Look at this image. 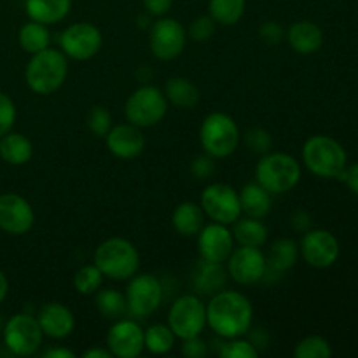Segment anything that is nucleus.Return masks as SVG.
Here are the masks:
<instances>
[{
    "label": "nucleus",
    "mask_w": 358,
    "mask_h": 358,
    "mask_svg": "<svg viewBox=\"0 0 358 358\" xmlns=\"http://www.w3.org/2000/svg\"><path fill=\"white\" fill-rule=\"evenodd\" d=\"M254 322V306L238 290H219L206 303V325L222 339L247 336Z\"/></svg>",
    "instance_id": "obj_1"
},
{
    "label": "nucleus",
    "mask_w": 358,
    "mask_h": 358,
    "mask_svg": "<svg viewBox=\"0 0 358 358\" xmlns=\"http://www.w3.org/2000/svg\"><path fill=\"white\" fill-rule=\"evenodd\" d=\"M69 77V58L62 49L48 48L31 55L24 69V83L35 94L48 96L56 93Z\"/></svg>",
    "instance_id": "obj_2"
},
{
    "label": "nucleus",
    "mask_w": 358,
    "mask_h": 358,
    "mask_svg": "<svg viewBox=\"0 0 358 358\" xmlns=\"http://www.w3.org/2000/svg\"><path fill=\"white\" fill-rule=\"evenodd\" d=\"M93 262L105 278L124 282L135 276L140 269L138 248L126 238H108L94 250Z\"/></svg>",
    "instance_id": "obj_3"
},
{
    "label": "nucleus",
    "mask_w": 358,
    "mask_h": 358,
    "mask_svg": "<svg viewBox=\"0 0 358 358\" xmlns=\"http://www.w3.org/2000/svg\"><path fill=\"white\" fill-rule=\"evenodd\" d=\"M303 168L294 156L287 152H268L261 156L255 166V182L271 194H285L301 180Z\"/></svg>",
    "instance_id": "obj_4"
},
{
    "label": "nucleus",
    "mask_w": 358,
    "mask_h": 358,
    "mask_svg": "<svg viewBox=\"0 0 358 358\" xmlns=\"http://www.w3.org/2000/svg\"><path fill=\"white\" fill-rule=\"evenodd\" d=\"M346 161L345 147L331 136L315 135L304 142L303 163L317 177L338 178L345 171Z\"/></svg>",
    "instance_id": "obj_5"
},
{
    "label": "nucleus",
    "mask_w": 358,
    "mask_h": 358,
    "mask_svg": "<svg viewBox=\"0 0 358 358\" xmlns=\"http://www.w3.org/2000/svg\"><path fill=\"white\" fill-rule=\"evenodd\" d=\"M241 133L238 122L226 112H212L199 126V143L215 159H224L236 152Z\"/></svg>",
    "instance_id": "obj_6"
},
{
    "label": "nucleus",
    "mask_w": 358,
    "mask_h": 358,
    "mask_svg": "<svg viewBox=\"0 0 358 358\" xmlns=\"http://www.w3.org/2000/svg\"><path fill=\"white\" fill-rule=\"evenodd\" d=\"M168 100L163 90L152 84L140 86L133 91L124 103L126 121L138 128H152L159 124L168 112Z\"/></svg>",
    "instance_id": "obj_7"
},
{
    "label": "nucleus",
    "mask_w": 358,
    "mask_h": 358,
    "mask_svg": "<svg viewBox=\"0 0 358 358\" xmlns=\"http://www.w3.org/2000/svg\"><path fill=\"white\" fill-rule=\"evenodd\" d=\"M168 327L177 339L201 336L206 329V304L194 294H184L173 301L168 311Z\"/></svg>",
    "instance_id": "obj_8"
},
{
    "label": "nucleus",
    "mask_w": 358,
    "mask_h": 358,
    "mask_svg": "<svg viewBox=\"0 0 358 358\" xmlns=\"http://www.w3.org/2000/svg\"><path fill=\"white\" fill-rule=\"evenodd\" d=\"M42 341H44V332L34 315L16 313L3 325V345L13 355H34L42 346Z\"/></svg>",
    "instance_id": "obj_9"
},
{
    "label": "nucleus",
    "mask_w": 358,
    "mask_h": 358,
    "mask_svg": "<svg viewBox=\"0 0 358 358\" xmlns=\"http://www.w3.org/2000/svg\"><path fill=\"white\" fill-rule=\"evenodd\" d=\"M199 205L212 222L231 226L241 217L240 192L233 185L222 182L206 185L199 198Z\"/></svg>",
    "instance_id": "obj_10"
},
{
    "label": "nucleus",
    "mask_w": 358,
    "mask_h": 358,
    "mask_svg": "<svg viewBox=\"0 0 358 358\" xmlns=\"http://www.w3.org/2000/svg\"><path fill=\"white\" fill-rule=\"evenodd\" d=\"M126 303H128V313L133 317L145 318L150 317L159 310L164 297L163 283L157 276L150 273H136L129 278L126 287Z\"/></svg>",
    "instance_id": "obj_11"
},
{
    "label": "nucleus",
    "mask_w": 358,
    "mask_h": 358,
    "mask_svg": "<svg viewBox=\"0 0 358 358\" xmlns=\"http://www.w3.org/2000/svg\"><path fill=\"white\" fill-rule=\"evenodd\" d=\"M187 45V30L180 21L161 16L149 28V48L161 62L177 59Z\"/></svg>",
    "instance_id": "obj_12"
},
{
    "label": "nucleus",
    "mask_w": 358,
    "mask_h": 358,
    "mask_svg": "<svg viewBox=\"0 0 358 358\" xmlns=\"http://www.w3.org/2000/svg\"><path fill=\"white\" fill-rule=\"evenodd\" d=\"M103 35L93 23L80 21L66 27L59 35V49L69 59L87 62L100 52Z\"/></svg>",
    "instance_id": "obj_13"
},
{
    "label": "nucleus",
    "mask_w": 358,
    "mask_h": 358,
    "mask_svg": "<svg viewBox=\"0 0 358 358\" xmlns=\"http://www.w3.org/2000/svg\"><path fill=\"white\" fill-rule=\"evenodd\" d=\"M227 275L238 285H255L266 278L268 262L266 254L259 247H243L238 245L226 261Z\"/></svg>",
    "instance_id": "obj_14"
},
{
    "label": "nucleus",
    "mask_w": 358,
    "mask_h": 358,
    "mask_svg": "<svg viewBox=\"0 0 358 358\" xmlns=\"http://www.w3.org/2000/svg\"><path fill=\"white\" fill-rule=\"evenodd\" d=\"M35 212L27 198L16 192L0 194V229L10 236H23L34 227Z\"/></svg>",
    "instance_id": "obj_15"
},
{
    "label": "nucleus",
    "mask_w": 358,
    "mask_h": 358,
    "mask_svg": "<svg viewBox=\"0 0 358 358\" xmlns=\"http://www.w3.org/2000/svg\"><path fill=\"white\" fill-rule=\"evenodd\" d=\"M299 254L311 268H331L339 257V243L327 229H308L299 243Z\"/></svg>",
    "instance_id": "obj_16"
},
{
    "label": "nucleus",
    "mask_w": 358,
    "mask_h": 358,
    "mask_svg": "<svg viewBox=\"0 0 358 358\" xmlns=\"http://www.w3.org/2000/svg\"><path fill=\"white\" fill-rule=\"evenodd\" d=\"M107 348L112 357L136 358L145 350L143 329L131 318H119L107 334Z\"/></svg>",
    "instance_id": "obj_17"
},
{
    "label": "nucleus",
    "mask_w": 358,
    "mask_h": 358,
    "mask_svg": "<svg viewBox=\"0 0 358 358\" xmlns=\"http://www.w3.org/2000/svg\"><path fill=\"white\" fill-rule=\"evenodd\" d=\"M198 252L203 261L224 264L234 250V238L226 224L210 222L198 233Z\"/></svg>",
    "instance_id": "obj_18"
},
{
    "label": "nucleus",
    "mask_w": 358,
    "mask_h": 358,
    "mask_svg": "<svg viewBox=\"0 0 358 358\" xmlns=\"http://www.w3.org/2000/svg\"><path fill=\"white\" fill-rule=\"evenodd\" d=\"M105 143L112 156L119 159H135L145 149V136L142 128L131 122H122L112 126L110 131L105 135Z\"/></svg>",
    "instance_id": "obj_19"
},
{
    "label": "nucleus",
    "mask_w": 358,
    "mask_h": 358,
    "mask_svg": "<svg viewBox=\"0 0 358 358\" xmlns=\"http://www.w3.org/2000/svg\"><path fill=\"white\" fill-rule=\"evenodd\" d=\"M37 320L44 336L51 339H65L76 331V317L72 310L58 301L42 304L37 313Z\"/></svg>",
    "instance_id": "obj_20"
},
{
    "label": "nucleus",
    "mask_w": 358,
    "mask_h": 358,
    "mask_svg": "<svg viewBox=\"0 0 358 358\" xmlns=\"http://www.w3.org/2000/svg\"><path fill=\"white\" fill-rule=\"evenodd\" d=\"M287 42L297 55H315L324 44V31L313 21H296L285 34Z\"/></svg>",
    "instance_id": "obj_21"
},
{
    "label": "nucleus",
    "mask_w": 358,
    "mask_h": 358,
    "mask_svg": "<svg viewBox=\"0 0 358 358\" xmlns=\"http://www.w3.org/2000/svg\"><path fill=\"white\" fill-rule=\"evenodd\" d=\"M24 10L31 21L51 27L69 16L72 0H24Z\"/></svg>",
    "instance_id": "obj_22"
},
{
    "label": "nucleus",
    "mask_w": 358,
    "mask_h": 358,
    "mask_svg": "<svg viewBox=\"0 0 358 358\" xmlns=\"http://www.w3.org/2000/svg\"><path fill=\"white\" fill-rule=\"evenodd\" d=\"M205 219L206 215L199 203L184 201L171 213V226L180 236L192 238L198 236L199 231L203 229V226L206 224Z\"/></svg>",
    "instance_id": "obj_23"
},
{
    "label": "nucleus",
    "mask_w": 358,
    "mask_h": 358,
    "mask_svg": "<svg viewBox=\"0 0 358 358\" xmlns=\"http://www.w3.org/2000/svg\"><path fill=\"white\" fill-rule=\"evenodd\" d=\"M34 157V143L23 133L10 129L0 136V159L10 166H23Z\"/></svg>",
    "instance_id": "obj_24"
},
{
    "label": "nucleus",
    "mask_w": 358,
    "mask_h": 358,
    "mask_svg": "<svg viewBox=\"0 0 358 358\" xmlns=\"http://www.w3.org/2000/svg\"><path fill=\"white\" fill-rule=\"evenodd\" d=\"M227 282V269L219 262H208L199 261L196 266L194 273H192V283H194L196 290L203 296H213L219 290L226 287Z\"/></svg>",
    "instance_id": "obj_25"
},
{
    "label": "nucleus",
    "mask_w": 358,
    "mask_h": 358,
    "mask_svg": "<svg viewBox=\"0 0 358 358\" xmlns=\"http://www.w3.org/2000/svg\"><path fill=\"white\" fill-rule=\"evenodd\" d=\"M299 245L290 238H278L273 241L266 254V262H268V271L282 275L289 271L299 261Z\"/></svg>",
    "instance_id": "obj_26"
},
{
    "label": "nucleus",
    "mask_w": 358,
    "mask_h": 358,
    "mask_svg": "<svg viewBox=\"0 0 358 358\" xmlns=\"http://www.w3.org/2000/svg\"><path fill=\"white\" fill-rule=\"evenodd\" d=\"M241 215L254 217V219H264L273 206V194L266 191L257 182L243 185L240 191Z\"/></svg>",
    "instance_id": "obj_27"
},
{
    "label": "nucleus",
    "mask_w": 358,
    "mask_h": 358,
    "mask_svg": "<svg viewBox=\"0 0 358 358\" xmlns=\"http://www.w3.org/2000/svg\"><path fill=\"white\" fill-rule=\"evenodd\" d=\"M163 93L166 96L168 103L182 108V110L194 108L201 100L199 87L192 80H189L187 77H170L164 84Z\"/></svg>",
    "instance_id": "obj_28"
},
{
    "label": "nucleus",
    "mask_w": 358,
    "mask_h": 358,
    "mask_svg": "<svg viewBox=\"0 0 358 358\" xmlns=\"http://www.w3.org/2000/svg\"><path fill=\"white\" fill-rule=\"evenodd\" d=\"M234 238V243L243 245V247H259L266 245L269 238L268 226L262 222V219H254V217L241 215L231 229Z\"/></svg>",
    "instance_id": "obj_29"
},
{
    "label": "nucleus",
    "mask_w": 358,
    "mask_h": 358,
    "mask_svg": "<svg viewBox=\"0 0 358 358\" xmlns=\"http://www.w3.org/2000/svg\"><path fill=\"white\" fill-rule=\"evenodd\" d=\"M17 42H20L21 49L28 55H35V52L51 48V34H49L48 24L30 20L17 31Z\"/></svg>",
    "instance_id": "obj_30"
},
{
    "label": "nucleus",
    "mask_w": 358,
    "mask_h": 358,
    "mask_svg": "<svg viewBox=\"0 0 358 358\" xmlns=\"http://www.w3.org/2000/svg\"><path fill=\"white\" fill-rule=\"evenodd\" d=\"M94 304H96L98 313L107 320H119L124 318L128 313V303L126 296L115 289H100L94 294Z\"/></svg>",
    "instance_id": "obj_31"
},
{
    "label": "nucleus",
    "mask_w": 358,
    "mask_h": 358,
    "mask_svg": "<svg viewBox=\"0 0 358 358\" xmlns=\"http://www.w3.org/2000/svg\"><path fill=\"white\" fill-rule=\"evenodd\" d=\"M177 336L168 324H154L143 331V346L152 355H166L175 348Z\"/></svg>",
    "instance_id": "obj_32"
},
{
    "label": "nucleus",
    "mask_w": 358,
    "mask_h": 358,
    "mask_svg": "<svg viewBox=\"0 0 358 358\" xmlns=\"http://www.w3.org/2000/svg\"><path fill=\"white\" fill-rule=\"evenodd\" d=\"M247 9V0H208V14L222 27L240 23Z\"/></svg>",
    "instance_id": "obj_33"
},
{
    "label": "nucleus",
    "mask_w": 358,
    "mask_h": 358,
    "mask_svg": "<svg viewBox=\"0 0 358 358\" xmlns=\"http://www.w3.org/2000/svg\"><path fill=\"white\" fill-rule=\"evenodd\" d=\"M103 278V273L93 262V264H86L77 269L73 275V287L80 296H94L101 289Z\"/></svg>",
    "instance_id": "obj_34"
},
{
    "label": "nucleus",
    "mask_w": 358,
    "mask_h": 358,
    "mask_svg": "<svg viewBox=\"0 0 358 358\" xmlns=\"http://www.w3.org/2000/svg\"><path fill=\"white\" fill-rule=\"evenodd\" d=\"M332 355V348L329 341L322 336H306L297 343L294 350L296 358H329Z\"/></svg>",
    "instance_id": "obj_35"
},
{
    "label": "nucleus",
    "mask_w": 358,
    "mask_h": 358,
    "mask_svg": "<svg viewBox=\"0 0 358 358\" xmlns=\"http://www.w3.org/2000/svg\"><path fill=\"white\" fill-rule=\"evenodd\" d=\"M219 355L222 358H257L259 350L250 339H245V336H241V338L226 339V343L220 346Z\"/></svg>",
    "instance_id": "obj_36"
},
{
    "label": "nucleus",
    "mask_w": 358,
    "mask_h": 358,
    "mask_svg": "<svg viewBox=\"0 0 358 358\" xmlns=\"http://www.w3.org/2000/svg\"><path fill=\"white\" fill-rule=\"evenodd\" d=\"M86 124L87 129L93 133L94 136H100V138H105L112 124V114L107 110L105 107L101 105H96V107H91L90 112H87V117H86Z\"/></svg>",
    "instance_id": "obj_37"
},
{
    "label": "nucleus",
    "mask_w": 358,
    "mask_h": 358,
    "mask_svg": "<svg viewBox=\"0 0 358 358\" xmlns=\"http://www.w3.org/2000/svg\"><path fill=\"white\" fill-rule=\"evenodd\" d=\"M185 30H187V38H192L194 42H206L215 35L217 21L210 14H203L194 17Z\"/></svg>",
    "instance_id": "obj_38"
},
{
    "label": "nucleus",
    "mask_w": 358,
    "mask_h": 358,
    "mask_svg": "<svg viewBox=\"0 0 358 358\" xmlns=\"http://www.w3.org/2000/svg\"><path fill=\"white\" fill-rule=\"evenodd\" d=\"M243 142L252 152L264 156V154L271 152L273 150V136L268 129L264 128H250L243 136Z\"/></svg>",
    "instance_id": "obj_39"
},
{
    "label": "nucleus",
    "mask_w": 358,
    "mask_h": 358,
    "mask_svg": "<svg viewBox=\"0 0 358 358\" xmlns=\"http://www.w3.org/2000/svg\"><path fill=\"white\" fill-rule=\"evenodd\" d=\"M16 105L13 98L6 93H0V136L9 133L16 122Z\"/></svg>",
    "instance_id": "obj_40"
},
{
    "label": "nucleus",
    "mask_w": 358,
    "mask_h": 358,
    "mask_svg": "<svg viewBox=\"0 0 358 358\" xmlns=\"http://www.w3.org/2000/svg\"><path fill=\"white\" fill-rule=\"evenodd\" d=\"M215 157H212L210 154H201V156H196L191 161V173L194 175L198 180H210V178L215 175Z\"/></svg>",
    "instance_id": "obj_41"
},
{
    "label": "nucleus",
    "mask_w": 358,
    "mask_h": 358,
    "mask_svg": "<svg viewBox=\"0 0 358 358\" xmlns=\"http://www.w3.org/2000/svg\"><path fill=\"white\" fill-rule=\"evenodd\" d=\"M259 37H261V41L266 42V44L275 45L280 44V42L285 38V30H283L282 24L276 23V21H266V23H262L261 27H259Z\"/></svg>",
    "instance_id": "obj_42"
},
{
    "label": "nucleus",
    "mask_w": 358,
    "mask_h": 358,
    "mask_svg": "<svg viewBox=\"0 0 358 358\" xmlns=\"http://www.w3.org/2000/svg\"><path fill=\"white\" fill-rule=\"evenodd\" d=\"M208 353V345L201 336H194L182 341V355L187 358H203Z\"/></svg>",
    "instance_id": "obj_43"
},
{
    "label": "nucleus",
    "mask_w": 358,
    "mask_h": 358,
    "mask_svg": "<svg viewBox=\"0 0 358 358\" xmlns=\"http://www.w3.org/2000/svg\"><path fill=\"white\" fill-rule=\"evenodd\" d=\"M173 7V0H143V9L150 16H166Z\"/></svg>",
    "instance_id": "obj_44"
},
{
    "label": "nucleus",
    "mask_w": 358,
    "mask_h": 358,
    "mask_svg": "<svg viewBox=\"0 0 358 358\" xmlns=\"http://www.w3.org/2000/svg\"><path fill=\"white\" fill-rule=\"evenodd\" d=\"M338 178L348 185L353 194L358 196V163L352 164V166H346L345 171Z\"/></svg>",
    "instance_id": "obj_45"
},
{
    "label": "nucleus",
    "mask_w": 358,
    "mask_h": 358,
    "mask_svg": "<svg viewBox=\"0 0 358 358\" xmlns=\"http://www.w3.org/2000/svg\"><path fill=\"white\" fill-rule=\"evenodd\" d=\"M290 224H292L294 229L306 233V231L310 229V224H311L310 215H308L304 210H299V212L292 213V217H290Z\"/></svg>",
    "instance_id": "obj_46"
},
{
    "label": "nucleus",
    "mask_w": 358,
    "mask_h": 358,
    "mask_svg": "<svg viewBox=\"0 0 358 358\" xmlns=\"http://www.w3.org/2000/svg\"><path fill=\"white\" fill-rule=\"evenodd\" d=\"M77 355L69 348H63V346H58V348H49L48 352L44 353V358H76Z\"/></svg>",
    "instance_id": "obj_47"
},
{
    "label": "nucleus",
    "mask_w": 358,
    "mask_h": 358,
    "mask_svg": "<svg viewBox=\"0 0 358 358\" xmlns=\"http://www.w3.org/2000/svg\"><path fill=\"white\" fill-rule=\"evenodd\" d=\"M84 358H110L112 353L108 352V348H90L87 352H84Z\"/></svg>",
    "instance_id": "obj_48"
},
{
    "label": "nucleus",
    "mask_w": 358,
    "mask_h": 358,
    "mask_svg": "<svg viewBox=\"0 0 358 358\" xmlns=\"http://www.w3.org/2000/svg\"><path fill=\"white\" fill-rule=\"evenodd\" d=\"M7 294H9V280H7L6 273L0 269V304L6 301Z\"/></svg>",
    "instance_id": "obj_49"
}]
</instances>
